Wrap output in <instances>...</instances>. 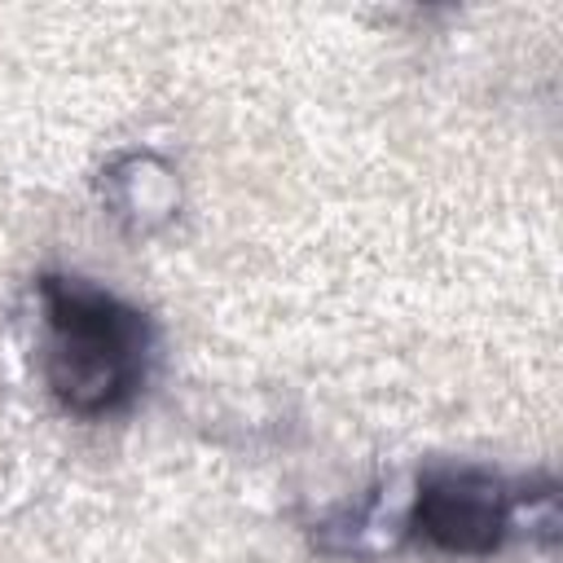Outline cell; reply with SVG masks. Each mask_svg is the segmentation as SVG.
I'll list each match as a JSON object with an SVG mask.
<instances>
[{
	"label": "cell",
	"instance_id": "obj_1",
	"mask_svg": "<svg viewBox=\"0 0 563 563\" xmlns=\"http://www.w3.org/2000/svg\"><path fill=\"white\" fill-rule=\"evenodd\" d=\"M44 378L53 396L79 413L101 418L123 409L150 356V325L136 308L79 277H44Z\"/></svg>",
	"mask_w": 563,
	"mask_h": 563
},
{
	"label": "cell",
	"instance_id": "obj_2",
	"mask_svg": "<svg viewBox=\"0 0 563 563\" xmlns=\"http://www.w3.org/2000/svg\"><path fill=\"white\" fill-rule=\"evenodd\" d=\"M409 528L440 554H493L510 532V493L484 471L431 475L413 497Z\"/></svg>",
	"mask_w": 563,
	"mask_h": 563
}]
</instances>
